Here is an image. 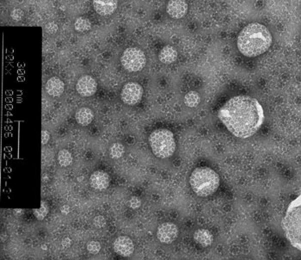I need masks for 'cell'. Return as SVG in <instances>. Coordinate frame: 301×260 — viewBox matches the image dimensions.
Listing matches in <instances>:
<instances>
[{"label": "cell", "instance_id": "d4e9b609", "mask_svg": "<svg viewBox=\"0 0 301 260\" xmlns=\"http://www.w3.org/2000/svg\"><path fill=\"white\" fill-rule=\"evenodd\" d=\"M129 203V207H130L131 209L136 210L138 208H140V205H141V201H140L139 197H133L129 200V203Z\"/></svg>", "mask_w": 301, "mask_h": 260}, {"label": "cell", "instance_id": "2e32d148", "mask_svg": "<svg viewBox=\"0 0 301 260\" xmlns=\"http://www.w3.org/2000/svg\"><path fill=\"white\" fill-rule=\"evenodd\" d=\"M159 58L162 63H173L178 59V51L172 46H165L160 51Z\"/></svg>", "mask_w": 301, "mask_h": 260}, {"label": "cell", "instance_id": "4dcf8cb0", "mask_svg": "<svg viewBox=\"0 0 301 260\" xmlns=\"http://www.w3.org/2000/svg\"><path fill=\"white\" fill-rule=\"evenodd\" d=\"M42 249H46V247H45V246H43V247H42Z\"/></svg>", "mask_w": 301, "mask_h": 260}, {"label": "cell", "instance_id": "5b68a950", "mask_svg": "<svg viewBox=\"0 0 301 260\" xmlns=\"http://www.w3.org/2000/svg\"><path fill=\"white\" fill-rule=\"evenodd\" d=\"M149 144L154 155L160 159L170 158L176 150L174 134L165 129L154 130L150 134Z\"/></svg>", "mask_w": 301, "mask_h": 260}, {"label": "cell", "instance_id": "4fadbf2b", "mask_svg": "<svg viewBox=\"0 0 301 260\" xmlns=\"http://www.w3.org/2000/svg\"><path fill=\"white\" fill-rule=\"evenodd\" d=\"M91 185L95 190H105L108 187L110 178L107 172L103 171H97L92 173L90 178Z\"/></svg>", "mask_w": 301, "mask_h": 260}, {"label": "cell", "instance_id": "603a6c76", "mask_svg": "<svg viewBox=\"0 0 301 260\" xmlns=\"http://www.w3.org/2000/svg\"><path fill=\"white\" fill-rule=\"evenodd\" d=\"M87 250L90 254H98L99 251L101 250V244L99 243V241H90L89 243L87 244Z\"/></svg>", "mask_w": 301, "mask_h": 260}, {"label": "cell", "instance_id": "ac0fdd59", "mask_svg": "<svg viewBox=\"0 0 301 260\" xmlns=\"http://www.w3.org/2000/svg\"><path fill=\"white\" fill-rule=\"evenodd\" d=\"M200 95L197 92H188L184 97V104L190 108H195L200 104Z\"/></svg>", "mask_w": 301, "mask_h": 260}, {"label": "cell", "instance_id": "7c38bea8", "mask_svg": "<svg viewBox=\"0 0 301 260\" xmlns=\"http://www.w3.org/2000/svg\"><path fill=\"white\" fill-rule=\"evenodd\" d=\"M93 6L97 13L101 16H108L114 13L117 8V1L115 0H96L93 1Z\"/></svg>", "mask_w": 301, "mask_h": 260}, {"label": "cell", "instance_id": "4316f807", "mask_svg": "<svg viewBox=\"0 0 301 260\" xmlns=\"http://www.w3.org/2000/svg\"><path fill=\"white\" fill-rule=\"evenodd\" d=\"M22 16H23V13L19 9H16V10H13L12 12H11V17H12L13 19L16 20V21L21 20Z\"/></svg>", "mask_w": 301, "mask_h": 260}, {"label": "cell", "instance_id": "5bb4252c", "mask_svg": "<svg viewBox=\"0 0 301 260\" xmlns=\"http://www.w3.org/2000/svg\"><path fill=\"white\" fill-rule=\"evenodd\" d=\"M64 83L59 78L53 77L46 84V91L52 97H59L64 92Z\"/></svg>", "mask_w": 301, "mask_h": 260}, {"label": "cell", "instance_id": "9c48e42d", "mask_svg": "<svg viewBox=\"0 0 301 260\" xmlns=\"http://www.w3.org/2000/svg\"><path fill=\"white\" fill-rule=\"evenodd\" d=\"M98 84L95 79L90 75H85L81 77L77 82V92L82 97H91L94 95L97 92Z\"/></svg>", "mask_w": 301, "mask_h": 260}, {"label": "cell", "instance_id": "83f0119b", "mask_svg": "<svg viewBox=\"0 0 301 260\" xmlns=\"http://www.w3.org/2000/svg\"><path fill=\"white\" fill-rule=\"evenodd\" d=\"M49 139H50V134H49L48 131L42 130V132H41V143H42V145L47 144Z\"/></svg>", "mask_w": 301, "mask_h": 260}, {"label": "cell", "instance_id": "cb8c5ba5", "mask_svg": "<svg viewBox=\"0 0 301 260\" xmlns=\"http://www.w3.org/2000/svg\"><path fill=\"white\" fill-rule=\"evenodd\" d=\"M93 223H94L96 228L101 229V228H103L106 225V220L104 219L103 216H97V217H95L94 221H93Z\"/></svg>", "mask_w": 301, "mask_h": 260}, {"label": "cell", "instance_id": "f546056e", "mask_svg": "<svg viewBox=\"0 0 301 260\" xmlns=\"http://www.w3.org/2000/svg\"><path fill=\"white\" fill-rule=\"evenodd\" d=\"M71 244H72V241H71L69 238L64 239L63 241H62V246H63L64 248H69Z\"/></svg>", "mask_w": 301, "mask_h": 260}, {"label": "cell", "instance_id": "44dd1931", "mask_svg": "<svg viewBox=\"0 0 301 260\" xmlns=\"http://www.w3.org/2000/svg\"><path fill=\"white\" fill-rule=\"evenodd\" d=\"M109 153L113 159H119L124 154V146L120 143H114L111 146Z\"/></svg>", "mask_w": 301, "mask_h": 260}, {"label": "cell", "instance_id": "f1b7e54d", "mask_svg": "<svg viewBox=\"0 0 301 260\" xmlns=\"http://www.w3.org/2000/svg\"><path fill=\"white\" fill-rule=\"evenodd\" d=\"M60 211L64 215H67V214H69V212H70V208H69V206H67V205H63V206L60 208Z\"/></svg>", "mask_w": 301, "mask_h": 260}, {"label": "cell", "instance_id": "52a82bcc", "mask_svg": "<svg viewBox=\"0 0 301 260\" xmlns=\"http://www.w3.org/2000/svg\"><path fill=\"white\" fill-rule=\"evenodd\" d=\"M142 87L138 83H127L120 92V99L127 105H137L142 99Z\"/></svg>", "mask_w": 301, "mask_h": 260}, {"label": "cell", "instance_id": "7402d4cb", "mask_svg": "<svg viewBox=\"0 0 301 260\" xmlns=\"http://www.w3.org/2000/svg\"><path fill=\"white\" fill-rule=\"evenodd\" d=\"M48 203H46L45 201H41L40 209L34 210V215H35V217H36L39 221H42V220L44 219L45 217L48 215Z\"/></svg>", "mask_w": 301, "mask_h": 260}, {"label": "cell", "instance_id": "277c9868", "mask_svg": "<svg viewBox=\"0 0 301 260\" xmlns=\"http://www.w3.org/2000/svg\"><path fill=\"white\" fill-rule=\"evenodd\" d=\"M220 178L214 170L209 167L195 169L190 178V184L194 192L201 197H208L219 188Z\"/></svg>", "mask_w": 301, "mask_h": 260}, {"label": "cell", "instance_id": "9a60e30c", "mask_svg": "<svg viewBox=\"0 0 301 260\" xmlns=\"http://www.w3.org/2000/svg\"><path fill=\"white\" fill-rule=\"evenodd\" d=\"M194 240L197 244L202 246L204 248L209 247L212 244L213 238L212 235L208 230L206 229H198L194 234Z\"/></svg>", "mask_w": 301, "mask_h": 260}, {"label": "cell", "instance_id": "8fae6325", "mask_svg": "<svg viewBox=\"0 0 301 260\" xmlns=\"http://www.w3.org/2000/svg\"><path fill=\"white\" fill-rule=\"evenodd\" d=\"M166 10L171 17L179 19L186 15L188 11V4L183 0H172L167 4Z\"/></svg>", "mask_w": 301, "mask_h": 260}, {"label": "cell", "instance_id": "ffe728a7", "mask_svg": "<svg viewBox=\"0 0 301 260\" xmlns=\"http://www.w3.org/2000/svg\"><path fill=\"white\" fill-rule=\"evenodd\" d=\"M74 28L77 31H88L92 28V23L90 22V20L86 17H79L74 22Z\"/></svg>", "mask_w": 301, "mask_h": 260}, {"label": "cell", "instance_id": "ba28073f", "mask_svg": "<svg viewBox=\"0 0 301 260\" xmlns=\"http://www.w3.org/2000/svg\"><path fill=\"white\" fill-rule=\"evenodd\" d=\"M178 236V227L171 222L163 223L159 226L157 231V238L160 242L165 244H171L174 242Z\"/></svg>", "mask_w": 301, "mask_h": 260}, {"label": "cell", "instance_id": "3957f363", "mask_svg": "<svg viewBox=\"0 0 301 260\" xmlns=\"http://www.w3.org/2000/svg\"><path fill=\"white\" fill-rule=\"evenodd\" d=\"M282 226L289 243L301 251V194L289 203Z\"/></svg>", "mask_w": 301, "mask_h": 260}, {"label": "cell", "instance_id": "d6986e66", "mask_svg": "<svg viewBox=\"0 0 301 260\" xmlns=\"http://www.w3.org/2000/svg\"><path fill=\"white\" fill-rule=\"evenodd\" d=\"M58 161L61 166H68L72 164L73 162V156L71 154V152L68 150L63 149L60 150L58 153Z\"/></svg>", "mask_w": 301, "mask_h": 260}, {"label": "cell", "instance_id": "7a4b0ae2", "mask_svg": "<svg viewBox=\"0 0 301 260\" xmlns=\"http://www.w3.org/2000/svg\"><path fill=\"white\" fill-rule=\"evenodd\" d=\"M237 44L244 56L257 57L269 50L272 44V35L266 26L252 22L241 30Z\"/></svg>", "mask_w": 301, "mask_h": 260}, {"label": "cell", "instance_id": "30bf717a", "mask_svg": "<svg viewBox=\"0 0 301 260\" xmlns=\"http://www.w3.org/2000/svg\"><path fill=\"white\" fill-rule=\"evenodd\" d=\"M113 248L116 254L123 257L130 256L131 254H133L134 250L133 241L127 236H120L115 239Z\"/></svg>", "mask_w": 301, "mask_h": 260}, {"label": "cell", "instance_id": "6da1fadb", "mask_svg": "<svg viewBox=\"0 0 301 260\" xmlns=\"http://www.w3.org/2000/svg\"><path fill=\"white\" fill-rule=\"evenodd\" d=\"M218 117L234 136L246 139L257 133L264 121L263 106L250 96H236L219 109Z\"/></svg>", "mask_w": 301, "mask_h": 260}, {"label": "cell", "instance_id": "8992f818", "mask_svg": "<svg viewBox=\"0 0 301 260\" xmlns=\"http://www.w3.org/2000/svg\"><path fill=\"white\" fill-rule=\"evenodd\" d=\"M120 61L122 67L128 72H139L146 66V58L140 48H128L124 51Z\"/></svg>", "mask_w": 301, "mask_h": 260}, {"label": "cell", "instance_id": "484cf974", "mask_svg": "<svg viewBox=\"0 0 301 260\" xmlns=\"http://www.w3.org/2000/svg\"><path fill=\"white\" fill-rule=\"evenodd\" d=\"M45 30H46V32L48 33V34H50V35L55 34L58 30L57 24L54 23V22H49V23H48V24L46 25Z\"/></svg>", "mask_w": 301, "mask_h": 260}, {"label": "cell", "instance_id": "e0dca14e", "mask_svg": "<svg viewBox=\"0 0 301 260\" xmlns=\"http://www.w3.org/2000/svg\"><path fill=\"white\" fill-rule=\"evenodd\" d=\"M94 115L89 108H81L78 110L75 114L77 123L81 126H87L92 123Z\"/></svg>", "mask_w": 301, "mask_h": 260}]
</instances>
